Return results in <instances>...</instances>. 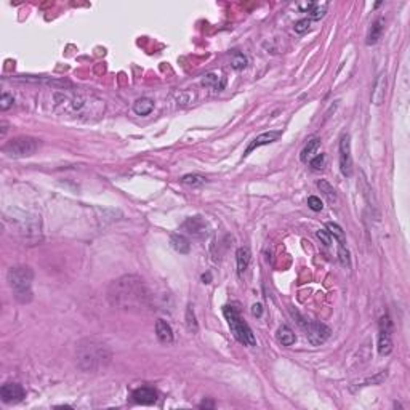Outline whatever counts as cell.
<instances>
[{
  "mask_svg": "<svg viewBox=\"0 0 410 410\" xmlns=\"http://www.w3.org/2000/svg\"><path fill=\"white\" fill-rule=\"evenodd\" d=\"M320 147V140L319 138H313V140H309L308 144L301 149V153H300V159H301V162H309L316 154H317V149Z\"/></svg>",
  "mask_w": 410,
  "mask_h": 410,
  "instance_id": "cell-21",
  "label": "cell"
},
{
  "mask_svg": "<svg viewBox=\"0 0 410 410\" xmlns=\"http://www.w3.org/2000/svg\"><path fill=\"white\" fill-rule=\"evenodd\" d=\"M250 250H248L247 247H241L238 253H235V260H238V271H239V274H244V272L247 271L248 265H250Z\"/></svg>",
  "mask_w": 410,
  "mask_h": 410,
  "instance_id": "cell-23",
  "label": "cell"
},
{
  "mask_svg": "<svg viewBox=\"0 0 410 410\" xmlns=\"http://www.w3.org/2000/svg\"><path fill=\"white\" fill-rule=\"evenodd\" d=\"M384 96H386V74L381 72L375 80L374 90H372V103L380 106L384 101Z\"/></svg>",
  "mask_w": 410,
  "mask_h": 410,
  "instance_id": "cell-16",
  "label": "cell"
},
{
  "mask_svg": "<svg viewBox=\"0 0 410 410\" xmlns=\"http://www.w3.org/2000/svg\"><path fill=\"white\" fill-rule=\"evenodd\" d=\"M340 170L344 177L353 175V156H351V136L343 133L340 138Z\"/></svg>",
  "mask_w": 410,
  "mask_h": 410,
  "instance_id": "cell-9",
  "label": "cell"
},
{
  "mask_svg": "<svg viewBox=\"0 0 410 410\" xmlns=\"http://www.w3.org/2000/svg\"><path fill=\"white\" fill-rule=\"evenodd\" d=\"M231 66H232V69H235V71L244 69V68L247 66V58H245L242 53L235 52V53L232 55V59H231Z\"/></svg>",
  "mask_w": 410,
  "mask_h": 410,
  "instance_id": "cell-30",
  "label": "cell"
},
{
  "mask_svg": "<svg viewBox=\"0 0 410 410\" xmlns=\"http://www.w3.org/2000/svg\"><path fill=\"white\" fill-rule=\"evenodd\" d=\"M308 207L311 208V210H314V212H320L322 208H324V204H322V201L319 197H316V196H309L308 197Z\"/></svg>",
  "mask_w": 410,
  "mask_h": 410,
  "instance_id": "cell-34",
  "label": "cell"
},
{
  "mask_svg": "<svg viewBox=\"0 0 410 410\" xmlns=\"http://www.w3.org/2000/svg\"><path fill=\"white\" fill-rule=\"evenodd\" d=\"M154 109V101L151 98H138L133 103V111L136 116H147L151 114Z\"/></svg>",
  "mask_w": 410,
  "mask_h": 410,
  "instance_id": "cell-20",
  "label": "cell"
},
{
  "mask_svg": "<svg viewBox=\"0 0 410 410\" xmlns=\"http://www.w3.org/2000/svg\"><path fill=\"white\" fill-rule=\"evenodd\" d=\"M393 353V322L390 316H383L378 322V354L390 356Z\"/></svg>",
  "mask_w": 410,
  "mask_h": 410,
  "instance_id": "cell-8",
  "label": "cell"
},
{
  "mask_svg": "<svg viewBox=\"0 0 410 410\" xmlns=\"http://www.w3.org/2000/svg\"><path fill=\"white\" fill-rule=\"evenodd\" d=\"M311 19L309 18H303V19H300V21H296L295 23V26H293V29H295V32L296 34H305L306 31H309V28H311Z\"/></svg>",
  "mask_w": 410,
  "mask_h": 410,
  "instance_id": "cell-31",
  "label": "cell"
},
{
  "mask_svg": "<svg viewBox=\"0 0 410 410\" xmlns=\"http://www.w3.org/2000/svg\"><path fill=\"white\" fill-rule=\"evenodd\" d=\"M338 260H340L343 268L351 266V255H350V250H348V247H346V242L338 244Z\"/></svg>",
  "mask_w": 410,
  "mask_h": 410,
  "instance_id": "cell-27",
  "label": "cell"
},
{
  "mask_svg": "<svg viewBox=\"0 0 410 410\" xmlns=\"http://www.w3.org/2000/svg\"><path fill=\"white\" fill-rule=\"evenodd\" d=\"M107 298L113 306L125 311H143L149 306V293L146 284L138 276H123L109 285Z\"/></svg>",
  "mask_w": 410,
  "mask_h": 410,
  "instance_id": "cell-1",
  "label": "cell"
},
{
  "mask_svg": "<svg viewBox=\"0 0 410 410\" xmlns=\"http://www.w3.org/2000/svg\"><path fill=\"white\" fill-rule=\"evenodd\" d=\"M223 314H225V317L228 320V326H229L232 335L235 337V340L242 343L244 346H248V348L256 344V338H255L252 329L248 327V324L242 319L238 308H234L231 305L223 306Z\"/></svg>",
  "mask_w": 410,
  "mask_h": 410,
  "instance_id": "cell-5",
  "label": "cell"
},
{
  "mask_svg": "<svg viewBox=\"0 0 410 410\" xmlns=\"http://www.w3.org/2000/svg\"><path fill=\"white\" fill-rule=\"evenodd\" d=\"M170 242H171V247L175 248L178 253L186 255V253H189V250H191L189 241L186 239L184 235H181V234H173L171 238H170Z\"/></svg>",
  "mask_w": 410,
  "mask_h": 410,
  "instance_id": "cell-22",
  "label": "cell"
},
{
  "mask_svg": "<svg viewBox=\"0 0 410 410\" xmlns=\"http://www.w3.org/2000/svg\"><path fill=\"white\" fill-rule=\"evenodd\" d=\"M326 228H327L329 234H330L332 238H333L335 241H337L338 244H340V242H346V239H344V231L337 225V223H327Z\"/></svg>",
  "mask_w": 410,
  "mask_h": 410,
  "instance_id": "cell-28",
  "label": "cell"
},
{
  "mask_svg": "<svg viewBox=\"0 0 410 410\" xmlns=\"http://www.w3.org/2000/svg\"><path fill=\"white\" fill-rule=\"evenodd\" d=\"M309 165L314 170H322L326 165V156L324 154H316L311 160H309Z\"/></svg>",
  "mask_w": 410,
  "mask_h": 410,
  "instance_id": "cell-33",
  "label": "cell"
},
{
  "mask_svg": "<svg viewBox=\"0 0 410 410\" xmlns=\"http://www.w3.org/2000/svg\"><path fill=\"white\" fill-rule=\"evenodd\" d=\"M111 351L96 340H82L77 346V364L83 372H101L111 362Z\"/></svg>",
  "mask_w": 410,
  "mask_h": 410,
  "instance_id": "cell-3",
  "label": "cell"
},
{
  "mask_svg": "<svg viewBox=\"0 0 410 410\" xmlns=\"http://www.w3.org/2000/svg\"><path fill=\"white\" fill-rule=\"evenodd\" d=\"M384 29V18L380 16L377 18L374 23H372V26L369 29V34H367V45H375L380 37H381V32Z\"/></svg>",
  "mask_w": 410,
  "mask_h": 410,
  "instance_id": "cell-19",
  "label": "cell"
},
{
  "mask_svg": "<svg viewBox=\"0 0 410 410\" xmlns=\"http://www.w3.org/2000/svg\"><path fill=\"white\" fill-rule=\"evenodd\" d=\"M11 80L16 82H26V83H45V85H53V87H71L68 80H56L52 77H44V76H16Z\"/></svg>",
  "mask_w": 410,
  "mask_h": 410,
  "instance_id": "cell-14",
  "label": "cell"
},
{
  "mask_svg": "<svg viewBox=\"0 0 410 410\" xmlns=\"http://www.w3.org/2000/svg\"><path fill=\"white\" fill-rule=\"evenodd\" d=\"M210 279H212V277H210V274H207V276L204 274V276H202V280H204L205 284H210Z\"/></svg>",
  "mask_w": 410,
  "mask_h": 410,
  "instance_id": "cell-38",
  "label": "cell"
},
{
  "mask_svg": "<svg viewBox=\"0 0 410 410\" xmlns=\"http://www.w3.org/2000/svg\"><path fill=\"white\" fill-rule=\"evenodd\" d=\"M317 188L320 189V192L324 194V197L327 199L330 204H337L338 202V196H337V192H335L333 186L327 180H319L317 181Z\"/></svg>",
  "mask_w": 410,
  "mask_h": 410,
  "instance_id": "cell-24",
  "label": "cell"
},
{
  "mask_svg": "<svg viewBox=\"0 0 410 410\" xmlns=\"http://www.w3.org/2000/svg\"><path fill=\"white\" fill-rule=\"evenodd\" d=\"M26 397V391L18 383H5L0 388V399L5 404H18Z\"/></svg>",
  "mask_w": 410,
  "mask_h": 410,
  "instance_id": "cell-10",
  "label": "cell"
},
{
  "mask_svg": "<svg viewBox=\"0 0 410 410\" xmlns=\"http://www.w3.org/2000/svg\"><path fill=\"white\" fill-rule=\"evenodd\" d=\"M296 337H295V333L292 332L290 327L287 326H280L279 330H277V341L284 346H292L295 343Z\"/></svg>",
  "mask_w": 410,
  "mask_h": 410,
  "instance_id": "cell-25",
  "label": "cell"
},
{
  "mask_svg": "<svg viewBox=\"0 0 410 410\" xmlns=\"http://www.w3.org/2000/svg\"><path fill=\"white\" fill-rule=\"evenodd\" d=\"M156 335H157V338L165 344H170L173 341V330L164 319L156 320Z\"/></svg>",
  "mask_w": 410,
  "mask_h": 410,
  "instance_id": "cell-18",
  "label": "cell"
},
{
  "mask_svg": "<svg viewBox=\"0 0 410 410\" xmlns=\"http://www.w3.org/2000/svg\"><path fill=\"white\" fill-rule=\"evenodd\" d=\"M183 229L196 239H204L208 235V223L202 217H189L183 223Z\"/></svg>",
  "mask_w": 410,
  "mask_h": 410,
  "instance_id": "cell-11",
  "label": "cell"
},
{
  "mask_svg": "<svg viewBox=\"0 0 410 410\" xmlns=\"http://www.w3.org/2000/svg\"><path fill=\"white\" fill-rule=\"evenodd\" d=\"M317 238H319L322 242H324V245H327V247L332 244V235H330L329 231H326V229H319V231H317Z\"/></svg>",
  "mask_w": 410,
  "mask_h": 410,
  "instance_id": "cell-35",
  "label": "cell"
},
{
  "mask_svg": "<svg viewBox=\"0 0 410 410\" xmlns=\"http://www.w3.org/2000/svg\"><path fill=\"white\" fill-rule=\"evenodd\" d=\"M202 85L210 87V89H213L215 92H221L226 85V79L218 72H208L202 77Z\"/></svg>",
  "mask_w": 410,
  "mask_h": 410,
  "instance_id": "cell-17",
  "label": "cell"
},
{
  "mask_svg": "<svg viewBox=\"0 0 410 410\" xmlns=\"http://www.w3.org/2000/svg\"><path fill=\"white\" fill-rule=\"evenodd\" d=\"M186 326H188V329L192 333H197L199 332V324H197V320H196L194 308L191 305L188 306V309H186Z\"/></svg>",
  "mask_w": 410,
  "mask_h": 410,
  "instance_id": "cell-29",
  "label": "cell"
},
{
  "mask_svg": "<svg viewBox=\"0 0 410 410\" xmlns=\"http://www.w3.org/2000/svg\"><path fill=\"white\" fill-rule=\"evenodd\" d=\"M292 316L296 319V324L303 329V332L306 333L308 341L311 343L313 346H320L324 344L329 338H330V327H327L324 322H316V320H308L305 319L298 311H293L292 309Z\"/></svg>",
  "mask_w": 410,
  "mask_h": 410,
  "instance_id": "cell-6",
  "label": "cell"
},
{
  "mask_svg": "<svg viewBox=\"0 0 410 410\" xmlns=\"http://www.w3.org/2000/svg\"><path fill=\"white\" fill-rule=\"evenodd\" d=\"M53 104L58 113L69 116V117H79V119H90L92 116H99L104 109L101 99L95 96L83 95L76 90H61L53 93Z\"/></svg>",
  "mask_w": 410,
  "mask_h": 410,
  "instance_id": "cell-2",
  "label": "cell"
},
{
  "mask_svg": "<svg viewBox=\"0 0 410 410\" xmlns=\"http://www.w3.org/2000/svg\"><path fill=\"white\" fill-rule=\"evenodd\" d=\"M133 401L136 404H141V405H153L156 404L157 401V393L153 390V388H147V386H143V388H138V390H135L133 394Z\"/></svg>",
  "mask_w": 410,
  "mask_h": 410,
  "instance_id": "cell-15",
  "label": "cell"
},
{
  "mask_svg": "<svg viewBox=\"0 0 410 410\" xmlns=\"http://www.w3.org/2000/svg\"><path fill=\"white\" fill-rule=\"evenodd\" d=\"M40 147V140L32 138V136H16V138L10 140L4 146V154L13 159H23V157H31L37 153V149Z\"/></svg>",
  "mask_w": 410,
  "mask_h": 410,
  "instance_id": "cell-7",
  "label": "cell"
},
{
  "mask_svg": "<svg viewBox=\"0 0 410 410\" xmlns=\"http://www.w3.org/2000/svg\"><path fill=\"white\" fill-rule=\"evenodd\" d=\"M282 136V132L280 130H269V132H265L262 135H258L256 138L248 144V147L245 149V154L244 156H248L252 151H255L256 147H262V146H266V144H271L277 141Z\"/></svg>",
  "mask_w": 410,
  "mask_h": 410,
  "instance_id": "cell-12",
  "label": "cell"
},
{
  "mask_svg": "<svg viewBox=\"0 0 410 410\" xmlns=\"http://www.w3.org/2000/svg\"><path fill=\"white\" fill-rule=\"evenodd\" d=\"M7 280L19 303H29L32 300V280L34 272L29 266H15L8 271Z\"/></svg>",
  "mask_w": 410,
  "mask_h": 410,
  "instance_id": "cell-4",
  "label": "cell"
},
{
  "mask_svg": "<svg viewBox=\"0 0 410 410\" xmlns=\"http://www.w3.org/2000/svg\"><path fill=\"white\" fill-rule=\"evenodd\" d=\"M13 103H15L13 95H10V93H2V96H0V109H2V111H7V109H10L11 106H13Z\"/></svg>",
  "mask_w": 410,
  "mask_h": 410,
  "instance_id": "cell-32",
  "label": "cell"
},
{
  "mask_svg": "<svg viewBox=\"0 0 410 410\" xmlns=\"http://www.w3.org/2000/svg\"><path fill=\"white\" fill-rule=\"evenodd\" d=\"M252 314L255 317H262V314H263V306H262V303H255L252 306Z\"/></svg>",
  "mask_w": 410,
  "mask_h": 410,
  "instance_id": "cell-36",
  "label": "cell"
},
{
  "mask_svg": "<svg viewBox=\"0 0 410 410\" xmlns=\"http://www.w3.org/2000/svg\"><path fill=\"white\" fill-rule=\"evenodd\" d=\"M207 178L199 175V173H188V175H184L181 178V183L186 184V186H191V188H199V186L205 184Z\"/></svg>",
  "mask_w": 410,
  "mask_h": 410,
  "instance_id": "cell-26",
  "label": "cell"
},
{
  "mask_svg": "<svg viewBox=\"0 0 410 410\" xmlns=\"http://www.w3.org/2000/svg\"><path fill=\"white\" fill-rule=\"evenodd\" d=\"M303 13H308V18L309 19H320L327 13V8H329V2H306V4H300L298 5Z\"/></svg>",
  "mask_w": 410,
  "mask_h": 410,
  "instance_id": "cell-13",
  "label": "cell"
},
{
  "mask_svg": "<svg viewBox=\"0 0 410 410\" xmlns=\"http://www.w3.org/2000/svg\"><path fill=\"white\" fill-rule=\"evenodd\" d=\"M204 407H213V402H205V401H204V402L201 404V408H204Z\"/></svg>",
  "mask_w": 410,
  "mask_h": 410,
  "instance_id": "cell-37",
  "label": "cell"
}]
</instances>
